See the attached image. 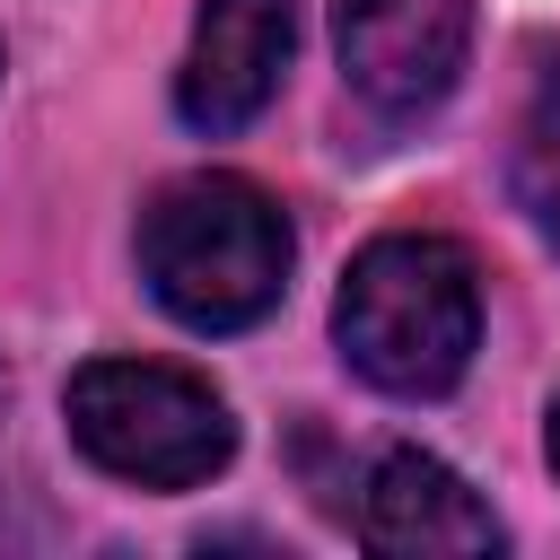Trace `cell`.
I'll list each match as a JSON object with an SVG mask.
<instances>
[{
    "mask_svg": "<svg viewBox=\"0 0 560 560\" xmlns=\"http://www.w3.org/2000/svg\"><path fill=\"white\" fill-rule=\"evenodd\" d=\"M332 332H341V359L376 394L429 402V394H446L472 368V341H481V271H472V254L455 236L394 228V236H376L350 262V280L332 298Z\"/></svg>",
    "mask_w": 560,
    "mask_h": 560,
    "instance_id": "obj_1",
    "label": "cell"
},
{
    "mask_svg": "<svg viewBox=\"0 0 560 560\" xmlns=\"http://www.w3.org/2000/svg\"><path fill=\"white\" fill-rule=\"evenodd\" d=\"M516 192H525L534 228L560 245V61L534 79V105L516 122Z\"/></svg>",
    "mask_w": 560,
    "mask_h": 560,
    "instance_id": "obj_7",
    "label": "cell"
},
{
    "mask_svg": "<svg viewBox=\"0 0 560 560\" xmlns=\"http://www.w3.org/2000/svg\"><path fill=\"white\" fill-rule=\"evenodd\" d=\"M70 438L88 446V464L140 490H192L236 455L228 402L166 359H88L70 376Z\"/></svg>",
    "mask_w": 560,
    "mask_h": 560,
    "instance_id": "obj_3",
    "label": "cell"
},
{
    "mask_svg": "<svg viewBox=\"0 0 560 560\" xmlns=\"http://www.w3.org/2000/svg\"><path fill=\"white\" fill-rule=\"evenodd\" d=\"M359 542L385 551V560H472V551H499L508 525L490 516V499L420 455V446H394L376 472H368V499H359Z\"/></svg>",
    "mask_w": 560,
    "mask_h": 560,
    "instance_id": "obj_6",
    "label": "cell"
},
{
    "mask_svg": "<svg viewBox=\"0 0 560 560\" xmlns=\"http://www.w3.org/2000/svg\"><path fill=\"white\" fill-rule=\"evenodd\" d=\"M289 44H298V9L289 0H201L192 52L175 70V114L192 131H210V140L219 131H245L280 96Z\"/></svg>",
    "mask_w": 560,
    "mask_h": 560,
    "instance_id": "obj_5",
    "label": "cell"
},
{
    "mask_svg": "<svg viewBox=\"0 0 560 560\" xmlns=\"http://www.w3.org/2000/svg\"><path fill=\"white\" fill-rule=\"evenodd\" d=\"M140 280L192 332H245L289 289V219L245 175H184L140 210Z\"/></svg>",
    "mask_w": 560,
    "mask_h": 560,
    "instance_id": "obj_2",
    "label": "cell"
},
{
    "mask_svg": "<svg viewBox=\"0 0 560 560\" xmlns=\"http://www.w3.org/2000/svg\"><path fill=\"white\" fill-rule=\"evenodd\" d=\"M542 446H551V472H560V394H551V438Z\"/></svg>",
    "mask_w": 560,
    "mask_h": 560,
    "instance_id": "obj_8",
    "label": "cell"
},
{
    "mask_svg": "<svg viewBox=\"0 0 560 560\" xmlns=\"http://www.w3.org/2000/svg\"><path fill=\"white\" fill-rule=\"evenodd\" d=\"M332 44L350 88L376 114L411 122L455 88L472 44V0H332Z\"/></svg>",
    "mask_w": 560,
    "mask_h": 560,
    "instance_id": "obj_4",
    "label": "cell"
}]
</instances>
